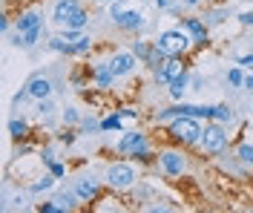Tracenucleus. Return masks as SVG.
Here are the masks:
<instances>
[{
    "instance_id": "obj_35",
    "label": "nucleus",
    "mask_w": 253,
    "mask_h": 213,
    "mask_svg": "<svg viewBox=\"0 0 253 213\" xmlns=\"http://www.w3.org/2000/svg\"><path fill=\"white\" fill-rule=\"evenodd\" d=\"M156 6H158V9H164V6H167V0H156Z\"/></svg>"
},
{
    "instance_id": "obj_21",
    "label": "nucleus",
    "mask_w": 253,
    "mask_h": 213,
    "mask_svg": "<svg viewBox=\"0 0 253 213\" xmlns=\"http://www.w3.org/2000/svg\"><path fill=\"white\" fill-rule=\"evenodd\" d=\"M236 159L245 164V167H251L253 170V144H239L236 147Z\"/></svg>"
},
{
    "instance_id": "obj_7",
    "label": "nucleus",
    "mask_w": 253,
    "mask_h": 213,
    "mask_svg": "<svg viewBox=\"0 0 253 213\" xmlns=\"http://www.w3.org/2000/svg\"><path fill=\"white\" fill-rule=\"evenodd\" d=\"M158 167H161V173L164 176H181L184 170H187V159H184V153L181 150H161L158 153Z\"/></svg>"
},
{
    "instance_id": "obj_12",
    "label": "nucleus",
    "mask_w": 253,
    "mask_h": 213,
    "mask_svg": "<svg viewBox=\"0 0 253 213\" xmlns=\"http://www.w3.org/2000/svg\"><path fill=\"white\" fill-rule=\"evenodd\" d=\"M181 29L193 38L196 46H207V23L202 17H184L181 20Z\"/></svg>"
},
{
    "instance_id": "obj_6",
    "label": "nucleus",
    "mask_w": 253,
    "mask_h": 213,
    "mask_svg": "<svg viewBox=\"0 0 253 213\" xmlns=\"http://www.w3.org/2000/svg\"><path fill=\"white\" fill-rule=\"evenodd\" d=\"M107 184L110 187H115V190H124V187H129V184H135V179H138V170L132 167V164L126 162H115L107 167Z\"/></svg>"
},
{
    "instance_id": "obj_34",
    "label": "nucleus",
    "mask_w": 253,
    "mask_h": 213,
    "mask_svg": "<svg viewBox=\"0 0 253 213\" xmlns=\"http://www.w3.org/2000/svg\"><path fill=\"white\" fill-rule=\"evenodd\" d=\"M245 89H253V75H245V84H242Z\"/></svg>"
},
{
    "instance_id": "obj_19",
    "label": "nucleus",
    "mask_w": 253,
    "mask_h": 213,
    "mask_svg": "<svg viewBox=\"0 0 253 213\" xmlns=\"http://www.w3.org/2000/svg\"><path fill=\"white\" fill-rule=\"evenodd\" d=\"M9 135H12L15 141H20V138H26V135H29V124H26V121H20V118H15V121H9Z\"/></svg>"
},
{
    "instance_id": "obj_27",
    "label": "nucleus",
    "mask_w": 253,
    "mask_h": 213,
    "mask_svg": "<svg viewBox=\"0 0 253 213\" xmlns=\"http://www.w3.org/2000/svg\"><path fill=\"white\" fill-rule=\"evenodd\" d=\"M63 121H66V124H75V121H78V113H75V107H66V110H63Z\"/></svg>"
},
{
    "instance_id": "obj_31",
    "label": "nucleus",
    "mask_w": 253,
    "mask_h": 213,
    "mask_svg": "<svg viewBox=\"0 0 253 213\" xmlns=\"http://www.w3.org/2000/svg\"><path fill=\"white\" fill-rule=\"evenodd\" d=\"M49 173H52V176H63V173H66V167H63V164H49Z\"/></svg>"
},
{
    "instance_id": "obj_24",
    "label": "nucleus",
    "mask_w": 253,
    "mask_h": 213,
    "mask_svg": "<svg viewBox=\"0 0 253 213\" xmlns=\"http://www.w3.org/2000/svg\"><path fill=\"white\" fill-rule=\"evenodd\" d=\"M221 20H224V9H210L207 17H205L207 26H216V23H221Z\"/></svg>"
},
{
    "instance_id": "obj_11",
    "label": "nucleus",
    "mask_w": 253,
    "mask_h": 213,
    "mask_svg": "<svg viewBox=\"0 0 253 213\" xmlns=\"http://www.w3.org/2000/svg\"><path fill=\"white\" fill-rule=\"evenodd\" d=\"M181 72H184V64H181L178 58H167L164 64H158L156 69H153V78H156V84H170L175 75H181Z\"/></svg>"
},
{
    "instance_id": "obj_5",
    "label": "nucleus",
    "mask_w": 253,
    "mask_h": 213,
    "mask_svg": "<svg viewBox=\"0 0 253 213\" xmlns=\"http://www.w3.org/2000/svg\"><path fill=\"white\" fill-rule=\"evenodd\" d=\"M118 153H121V156H135V159H150V141H147V135L138 132V130L124 132L121 141H118Z\"/></svg>"
},
{
    "instance_id": "obj_1",
    "label": "nucleus",
    "mask_w": 253,
    "mask_h": 213,
    "mask_svg": "<svg viewBox=\"0 0 253 213\" xmlns=\"http://www.w3.org/2000/svg\"><path fill=\"white\" fill-rule=\"evenodd\" d=\"M52 20H55V26H61L66 32H81L86 26L89 15L81 6V0H58L55 3V12H52Z\"/></svg>"
},
{
    "instance_id": "obj_32",
    "label": "nucleus",
    "mask_w": 253,
    "mask_h": 213,
    "mask_svg": "<svg viewBox=\"0 0 253 213\" xmlns=\"http://www.w3.org/2000/svg\"><path fill=\"white\" fill-rule=\"evenodd\" d=\"M236 64H239V66H248V69H253V55H242Z\"/></svg>"
},
{
    "instance_id": "obj_37",
    "label": "nucleus",
    "mask_w": 253,
    "mask_h": 213,
    "mask_svg": "<svg viewBox=\"0 0 253 213\" xmlns=\"http://www.w3.org/2000/svg\"><path fill=\"white\" fill-rule=\"evenodd\" d=\"M98 3H118V0H98Z\"/></svg>"
},
{
    "instance_id": "obj_30",
    "label": "nucleus",
    "mask_w": 253,
    "mask_h": 213,
    "mask_svg": "<svg viewBox=\"0 0 253 213\" xmlns=\"http://www.w3.org/2000/svg\"><path fill=\"white\" fill-rule=\"evenodd\" d=\"M239 23H245V26H253V9H251V12H242V15H239Z\"/></svg>"
},
{
    "instance_id": "obj_16",
    "label": "nucleus",
    "mask_w": 253,
    "mask_h": 213,
    "mask_svg": "<svg viewBox=\"0 0 253 213\" xmlns=\"http://www.w3.org/2000/svg\"><path fill=\"white\" fill-rule=\"evenodd\" d=\"M15 29H17V35L32 32V29H41V15H38V12H23V15L17 17Z\"/></svg>"
},
{
    "instance_id": "obj_10",
    "label": "nucleus",
    "mask_w": 253,
    "mask_h": 213,
    "mask_svg": "<svg viewBox=\"0 0 253 213\" xmlns=\"http://www.w3.org/2000/svg\"><path fill=\"white\" fill-rule=\"evenodd\" d=\"M135 64H138L135 52H115L110 61H107V66L112 69V75H115V78H121V75H129V72L135 69Z\"/></svg>"
},
{
    "instance_id": "obj_25",
    "label": "nucleus",
    "mask_w": 253,
    "mask_h": 213,
    "mask_svg": "<svg viewBox=\"0 0 253 213\" xmlns=\"http://www.w3.org/2000/svg\"><path fill=\"white\" fill-rule=\"evenodd\" d=\"M227 81L233 84V86H242V84H245V72H242L239 66H233V69L227 72Z\"/></svg>"
},
{
    "instance_id": "obj_36",
    "label": "nucleus",
    "mask_w": 253,
    "mask_h": 213,
    "mask_svg": "<svg viewBox=\"0 0 253 213\" xmlns=\"http://www.w3.org/2000/svg\"><path fill=\"white\" fill-rule=\"evenodd\" d=\"M184 3H187V6H196V3H199V0H184Z\"/></svg>"
},
{
    "instance_id": "obj_2",
    "label": "nucleus",
    "mask_w": 253,
    "mask_h": 213,
    "mask_svg": "<svg viewBox=\"0 0 253 213\" xmlns=\"http://www.w3.org/2000/svg\"><path fill=\"white\" fill-rule=\"evenodd\" d=\"M156 46L164 52L167 58H181V55H184V52L193 46V38H190V35L184 32L181 26H178V29H167V32L158 35Z\"/></svg>"
},
{
    "instance_id": "obj_29",
    "label": "nucleus",
    "mask_w": 253,
    "mask_h": 213,
    "mask_svg": "<svg viewBox=\"0 0 253 213\" xmlns=\"http://www.w3.org/2000/svg\"><path fill=\"white\" fill-rule=\"evenodd\" d=\"M52 110H55V107H52V101H49V98H43V101H41V104H38V113H41V115L52 113Z\"/></svg>"
},
{
    "instance_id": "obj_8",
    "label": "nucleus",
    "mask_w": 253,
    "mask_h": 213,
    "mask_svg": "<svg viewBox=\"0 0 253 213\" xmlns=\"http://www.w3.org/2000/svg\"><path fill=\"white\" fill-rule=\"evenodd\" d=\"M178 115H190V118H207L213 121V107H199V104H175L170 110H161L158 121H167V118H178Z\"/></svg>"
},
{
    "instance_id": "obj_28",
    "label": "nucleus",
    "mask_w": 253,
    "mask_h": 213,
    "mask_svg": "<svg viewBox=\"0 0 253 213\" xmlns=\"http://www.w3.org/2000/svg\"><path fill=\"white\" fill-rule=\"evenodd\" d=\"M38 211L41 213H58V211H63L61 205H52V202H46V205H38Z\"/></svg>"
},
{
    "instance_id": "obj_4",
    "label": "nucleus",
    "mask_w": 253,
    "mask_h": 213,
    "mask_svg": "<svg viewBox=\"0 0 253 213\" xmlns=\"http://www.w3.org/2000/svg\"><path fill=\"white\" fill-rule=\"evenodd\" d=\"M199 147L210 153V156H219L221 150L227 147V132L221 127L219 121H210L205 124V130H202V138H199Z\"/></svg>"
},
{
    "instance_id": "obj_22",
    "label": "nucleus",
    "mask_w": 253,
    "mask_h": 213,
    "mask_svg": "<svg viewBox=\"0 0 253 213\" xmlns=\"http://www.w3.org/2000/svg\"><path fill=\"white\" fill-rule=\"evenodd\" d=\"M121 118H124L121 113H115V115H107V118L101 121V130H121Z\"/></svg>"
},
{
    "instance_id": "obj_14",
    "label": "nucleus",
    "mask_w": 253,
    "mask_h": 213,
    "mask_svg": "<svg viewBox=\"0 0 253 213\" xmlns=\"http://www.w3.org/2000/svg\"><path fill=\"white\" fill-rule=\"evenodd\" d=\"M26 95H32V98L43 101L52 95V84H49V78H32L29 84H26V89H23V95H17V98H26Z\"/></svg>"
},
{
    "instance_id": "obj_18",
    "label": "nucleus",
    "mask_w": 253,
    "mask_h": 213,
    "mask_svg": "<svg viewBox=\"0 0 253 213\" xmlns=\"http://www.w3.org/2000/svg\"><path fill=\"white\" fill-rule=\"evenodd\" d=\"M184 89H187V72H181V75H175L173 81L167 84V92H170V95H173L175 101H178L181 95H184Z\"/></svg>"
},
{
    "instance_id": "obj_33",
    "label": "nucleus",
    "mask_w": 253,
    "mask_h": 213,
    "mask_svg": "<svg viewBox=\"0 0 253 213\" xmlns=\"http://www.w3.org/2000/svg\"><path fill=\"white\" fill-rule=\"evenodd\" d=\"M58 138H61L63 144H72V141H75V132H72V130H66V132H61Z\"/></svg>"
},
{
    "instance_id": "obj_23",
    "label": "nucleus",
    "mask_w": 253,
    "mask_h": 213,
    "mask_svg": "<svg viewBox=\"0 0 253 213\" xmlns=\"http://www.w3.org/2000/svg\"><path fill=\"white\" fill-rule=\"evenodd\" d=\"M233 118V113H230V107H224V104H219V107H213V121H219V124H224V121H230Z\"/></svg>"
},
{
    "instance_id": "obj_3",
    "label": "nucleus",
    "mask_w": 253,
    "mask_h": 213,
    "mask_svg": "<svg viewBox=\"0 0 253 213\" xmlns=\"http://www.w3.org/2000/svg\"><path fill=\"white\" fill-rule=\"evenodd\" d=\"M202 124H199V118H190V115H178L173 124L167 127V132L173 135V141L178 144H199V138H202Z\"/></svg>"
},
{
    "instance_id": "obj_9",
    "label": "nucleus",
    "mask_w": 253,
    "mask_h": 213,
    "mask_svg": "<svg viewBox=\"0 0 253 213\" xmlns=\"http://www.w3.org/2000/svg\"><path fill=\"white\" fill-rule=\"evenodd\" d=\"M49 46L58 52H66V55H86V52L92 49V38L89 35H81L75 41H66V38H52L49 41Z\"/></svg>"
},
{
    "instance_id": "obj_13",
    "label": "nucleus",
    "mask_w": 253,
    "mask_h": 213,
    "mask_svg": "<svg viewBox=\"0 0 253 213\" xmlns=\"http://www.w3.org/2000/svg\"><path fill=\"white\" fill-rule=\"evenodd\" d=\"M112 20H115V26H121V29H126V32L141 29L144 26V15L141 12H121L118 6H112Z\"/></svg>"
},
{
    "instance_id": "obj_26",
    "label": "nucleus",
    "mask_w": 253,
    "mask_h": 213,
    "mask_svg": "<svg viewBox=\"0 0 253 213\" xmlns=\"http://www.w3.org/2000/svg\"><path fill=\"white\" fill-rule=\"evenodd\" d=\"M52 176H43V179L41 181H35V184H32V190H35V193H41V190H49V187H52Z\"/></svg>"
},
{
    "instance_id": "obj_15",
    "label": "nucleus",
    "mask_w": 253,
    "mask_h": 213,
    "mask_svg": "<svg viewBox=\"0 0 253 213\" xmlns=\"http://www.w3.org/2000/svg\"><path fill=\"white\" fill-rule=\"evenodd\" d=\"M75 190H78V196H81V202H89V199H98V193H101V184H98V179H78L75 181Z\"/></svg>"
},
{
    "instance_id": "obj_20",
    "label": "nucleus",
    "mask_w": 253,
    "mask_h": 213,
    "mask_svg": "<svg viewBox=\"0 0 253 213\" xmlns=\"http://www.w3.org/2000/svg\"><path fill=\"white\" fill-rule=\"evenodd\" d=\"M78 190H63V193H58V199H55V202H58V205H61L63 211H66V208H69V211H72V208H75V205H78Z\"/></svg>"
},
{
    "instance_id": "obj_17",
    "label": "nucleus",
    "mask_w": 253,
    "mask_h": 213,
    "mask_svg": "<svg viewBox=\"0 0 253 213\" xmlns=\"http://www.w3.org/2000/svg\"><path fill=\"white\" fill-rule=\"evenodd\" d=\"M112 78H115V75H112V69L107 66V61L95 66V84H98L101 89H110V86H112Z\"/></svg>"
}]
</instances>
